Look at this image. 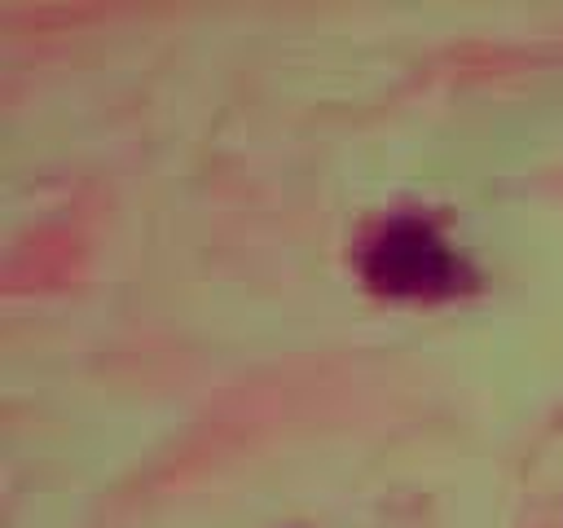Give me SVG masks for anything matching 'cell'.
<instances>
[{
  "label": "cell",
  "mask_w": 563,
  "mask_h": 528,
  "mask_svg": "<svg viewBox=\"0 0 563 528\" xmlns=\"http://www.w3.org/2000/svg\"><path fill=\"white\" fill-rule=\"evenodd\" d=\"M365 273L374 286L396 290V295H418V290H435L453 277V255L449 246L435 238V229L418 224V220H396L365 260Z\"/></svg>",
  "instance_id": "1"
}]
</instances>
